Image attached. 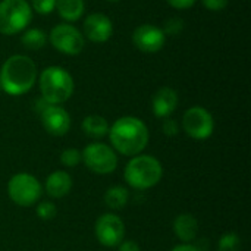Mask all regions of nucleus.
Returning <instances> with one entry per match:
<instances>
[{
	"mask_svg": "<svg viewBox=\"0 0 251 251\" xmlns=\"http://www.w3.org/2000/svg\"><path fill=\"white\" fill-rule=\"evenodd\" d=\"M107 135L112 149L126 157L141 154L150 140L147 125L135 116H122L116 119L109 128Z\"/></svg>",
	"mask_w": 251,
	"mask_h": 251,
	"instance_id": "nucleus-1",
	"label": "nucleus"
},
{
	"mask_svg": "<svg viewBox=\"0 0 251 251\" xmlns=\"http://www.w3.org/2000/svg\"><path fill=\"white\" fill-rule=\"evenodd\" d=\"M37 81V66L25 54H13L6 59L0 69L1 90L9 96L28 93Z\"/></svg>",
	"mask_w": 251,
	"mask_h": 251,
	"instance_id": "nucleus-2",
	"label": "nucleus"
},
{
	"mask_svg": "<svg viewBox=\"0 0 251 251\" xmlns=\"http://www.w3.org/2000/svg\"><path fill=\"white\" fill-rule=\"evenodd\" d=\"M163 176L162 163L151 154H137L129 159L125 166L124 178L126 184L138 191L156 187Z\"/></svg>",
	"mask_w": 251,
	"mask_h": 251,
	"instance_id": "nucleus-3",
	"label": "nucleus"
},
{
	"mask_svg": "<svg viewBox=\"0 0 251 251\" xmlns=\"http://www.w3.org/2000/svg\"><path fill=\"white\" fill-rule=\"evenodd\" d=\"M41 97L50 104H62L68 101L75 90L72 75L60 66H49L40 74Z\"/></svg>",
	"mask_w": 251,
	"mask_h": 251,
	"instance_id": "nucleus-4",
	"label": "nucleus"
},
{
	"mask_svg": "<svg viewBox=\"0 0 251 251\" xmlns=\"http://www.w3.org/2000/svg\"><path fill=\"white\" fill-rule=\"evenodd\" d=\"M32 19V9L26 0L0 1V34L15 35L24 31Z\"/></svg>",
	"mask_w": 251,
	"mask_h": 251,
	"instance_id": "nucleus-5",
	"label": "nucleus"
},
{
	"mask_svg": "<svg viewBox=\"0 0 251 251\" xmlns=\"http://www.w3.org/2000/svg\"><path fill=\"white\" fill-rule=\"evenodd\" d=\"M9 199L19 207L35 206L43 194V187L40 181L26 172L15 174L7 182Z\"/></svg>",
	"mask_w": 251,
	"mask_h": 251,
	"instance_id": "nucleus-6",
	"label": "nucleus"
},
{
	"mask_svg": "<svg viewBox=\"0 0 251 251\" xmlns=\"http://www.w3.org/2000/svg\"><path fill=\"white\" fill-rule=\"evenodd\" d=\"M81 157L87 169L97 175H109L118 168L116 151L104 143L94 141L85 146L81 151Z\"/></svg>",
	"mask_w": 251,
	"mask_h": 251,
	"instance_id": "nucleus-7",
	"label": "nucleus"
},
{
	"mask_svg": "<svg viewBox=\"0 0 251 251\" xmlns=\"http://www.w3.org/2000/svg\"><path fill=\"white\" fill-rule=\"evenodd\" d=\"M182 129L190 138L207 140L215 131V119L207 109L193 106L182 116Z\"/></svg>",
	"mask_w": 251,
	"mask_h": 251,
	"instance_id": "nucleus-8",
	"label": "nucleus"
},
{
	"mask_svg": "<svg viewBox=\"0 0 251 251\" xmlns=\"http://www.w3.org/2000/svg\"><path fill=\"white\" fill-rule=\"evenodd\" d=\"M49 40L57 51L69 54V56L79 54L85 46V40H84L82 32L71 24L56 25L50 31Z\"/></svg>",
	"mask_w": 251,
	"mask_h": 251,
	"instance_id": "nucleus-9",
	"label": "nucleus"
},
{
	"mask_svg": "<svg viewBox=\"0 0 251 251\" xmlns=\"http://www.w3.org/2000/svg\"><path fill=\"white\" fill-rule=\"evenodd\" d=\"M96 240L104 247H118L125 238V224L115 213L101 215L94 225Z\"/></svg>",
	"mask_w": 251,
	"mask_h": 251,
	"instance_id": "nucleus-10",
	"label": "nucleus"
},
{
	"mask_svg": "<svg viewBox=\"0 0 251 251\" xmlns=\"http://www.w3.org/2000/svg\"><path fill=\"white\" fill-rule=\"evenodd\" d=\"M132 43L138 50L144 53H156L163 49L166 35L162 28L153 24H143L134 29Z\"/></svg>",
	"mask_w": 251,
	"mask_h": 251,
	"instance_id": "nucleus-11",
	"label": "nucleus"
},
{
	"mask_svg": "<svg viewBox=\"0 0 251 251\" xmlns=\"http://www.w3.org/2000/svg\"><path fill=\"white\" fill-rule=\"evenodd\" d=\"M44 129L53 137H63L71 129V116L60 104H49L40 113Z\"/></svg>",
	"mask_w": 251,
	"mask_h": 251,
	"instance_id": "nucleus-12",
	"label": "nucleus"
},
{
	"mask_svg": "<svg viewBox=\"0 0 251 251\" xmlns=\"http://www.w3.org/2000/svg\"><path fill=\"white\" fill-rule=\"evenodd\" d=\"M82 31L93 43H106L113 34V24L104 13H91L82 24Z\"/></svg>",
	"mask_w": 251,
	"mask_h": 251,
	"instance_id": "nucleus-13",
	"label": "nucleus"
},
{
	"mask_svg": "<svg viewBox=\"0 0 251 251\" xmlns=\"http://www.w3.org/2000/svg\"><path fill=\"white\" fill-rule=\"evenodd\" d=\"M178 93L171 87L159 88L151 99V110L156 118H169L178 106Z\"/></svg>",
	"mask_w": 251,
	"mask_h": 251,
	"instance_id": "nucleus-14",
	"label": "nucleus"
},
{
	"mask_svg": "<svg viewBox=\"0 0 251 251\" xmlns=\"http://www.w3.org/2000/svg\"><path fill=\"white\" fill-rule=\"evenodd\" d=\"M72 185V176L66 171H54L46 178L44 190L51 199H63L71 193Z\"/></svg>",
	"mask_w": 251,
	"mask_h": 251,
	"instance_id": "nucleus-15",
	"label": "nucleus"
},
{
	"mask_svg": "<svg viewBox=\"0 0 251 251\" xmlns=\"http://www.w3.org/2000/svg\"><path fill=\"white\" fill-rule=\"evenodd\" d=\"M174 234L184 244H191L199 235V221L191 213H181L174 221Z\"/></svg>",
	"mask_w": 251,
	"mask_h": 251,
	"instance_id": "nucleus-16",
	"label": "nucleus"
},
{
	"mask_svg": "<svg viewBox=\"0 0 251 251\" xmlns=\"http://www.w3.org/2000/svg\"><path fill=\"white\" fill-rule=\"evenodd\" d=\"M81 128L87 137H90L93 140H100L109 134L110 126H109V122L106 121V118H103L100 115H88L84 118Z\"/></svg>",
	"mask_w": 251,
	"mask_h": 251,
	"instance_id": "nucleus-17",
	"label": "nucleus"
},
{
	"mask_svg": "<svg viewBox=\"0 0 251 251\" xmlns=\"http://www.w3.org/2000/svg\"><path fill=\"white\" fill-rule=\"evenodd\" d=\"M54 9L62 19L68 22H75L82 16L85 4L84 0H56Z\"/></svg>",
	"mask_w": 251,
	"mask_h": 251,
	"instance_id": "nucleus-18",
	"label": "nucleus"
},
{
	"mask_svg": "<svg viewBox=\"0 0 251 251\" xmlns=\"http://www.w3.org/2000/svg\"><path fill=\"white\" fill-rule=\"evenodd\" d=\"M129 201V191L122 185H113L104 193V204L110 210H122Z\"/></svg>",
	"mask_w": 251,
	"mask_h": 251,
	"instance_id": "nucleus-19",
	"label": "nucleus"
},
{
	"mask_svg": "<svg viewBox=\"0 0 251 251\" xmlns=\"http://www.w3.org/2000/svg\"><path fill=\"white\" fill-rule=\"evenodd\" d=\"M21 43L25 49L28 50H40L46 46L47 43V35L43 29L38 28H31L26 29L22 37H21Z\"/></svg>",
	"mask_w": 251,
	"mask_h": 251,
	"instance_id": "nucleus-20",
	"label": "nucleus"
},
{
	"mask_svg": "<svg viewBox=\"0 0 251 251\" xmlns=\"http://www.w3.org/2000/svg\"><path fill=\"white\" fill-rule=\"evenodd\" d=\"M241 238L235 232H226L218 241V251H241Z\"/></svg>",
	"mask_w": 251,
	"mask_h": 251,
	"instance_id": "nucleus-21",
	"label": "nucleus"
},
{
	"mask_svg": "<svg viewBox=\"0 0 251 251\" xmlns=\"http://www.w3.org/2000/svg\"><path fill=\"white\" fill-rule=\"evenodd\" d=\"M60 163L66 168H75L78 166L81 162H82V157H81V151L76 150V149H66L60 153Z\"/></svg>",
	"mask_w": 251,
	"mask_h": 251,
	"instance_id": "nucleus-22",
	"label": "nucleus"
},
{
	"mask_svg": "<svg viewBox=\"0 0 251 251\" xmlns=\"http://www.w3.org/2000/svg\"><path fill=\"white\" fill-rule=\"evenodd\" d=\"M35 212L41 221H51L57 215V207L51 201H41V203H37Z\"/></svg>",
	"mask_w": 251,
	"mask_h": 251,
	"instance_id": "nucleus-23",
	"label": "nucleus"
},
{
	"mask_svg": "<svg viewBox=\"0 0 251 251\" xmlns=\"http://www.w3.org/2000/svg\"><path fill=\"white\" fill-rule=\"evenodd\" d=\"M56 0H31V9L40 15H49L54 10Z\"/></svg>",
	"mask_w": 251,
	"mask_h": 251,
	"instance_id": "nucleus-24",
	"label": "nucleus"
},
{
	"mask_svg": "<svg viewBox=\"0 0 251 251\" xmlns=\"http://www.w3.org/2000/svg\"><path fill=\"white\" fill-rule=\"evenodd\" d=\"M165 35H178L184 29V21L181 18H171L166 21L165 28H162Z\"/></svg>",
	"mask_w": 251,
	"mask_h": 251,
	"instance_id": "nucleus-25",
	"label": "nucleus"
},
{
	"mask_svg": "<svg viewBox=\"0 0 251 251\" xmlns=\"http://www.w3.org/2000/svg\"><path fill=\"white\" fill-rule=\"evenodd\" d=\"M162 131L166 137H176L179 134V124L174 118H165Z\"/></svg>",
	"mask_w": 251,
	"mask_h": 251,
	"instance_id": "nucleus-26",
	"label": "nucleus"
},
{
	"mask_svg": "<svg viewBox=\"0 0 251 251\" xmlns=\"http://www.w3.org/2000/svg\"><path fill=\"white\" fill-rule=\"evenodd\" d=\"M229 0H201L203 6L212 12H221L228 6Z\"/></svg>",
	"mask_w": 251,
	"mask_h": 251,
	"instance_id": "nucleus-27",
	"label": "nucleus"
},
{
	"mask_svg": "<svg viewBox=\"0 0 251 251\" xmlns=\"http://www.w3.org/2000/svg\"><path fill=\"white\" fill-rule=\"evenodd\" d=\"M118 251H141L140 244L134 240H124L119 246H118Z\"/></svg>",
	"mask_w": 251,
	"mask_h": 251,
	"instance_id": "nucleus-28",
	"label": "nucleus"
},
{
	"mask_svg": "<svg viewBox=\"0 0 251 251\" xmlns=\"http://www.w3.org/2000/svg\"><path fill=\"white\" fill-rule=\"evenodd\" d=\"M175 9H190L196 4L197 0H166Z\"/></svg>",
	"mask_w": 251,
	"mask_h": 251,
	"instance_id": "nucleus-29",
	"label": "nucleus"
},
{
	"mask_svg": "<svg viewBox=\"0 0 251 251\" xmlns=\"http://www.w3.org/2000/svg\"><path fill=\"white\" fill-rule=\"evenodd\" d=\"M172 251H201L197 246H194L193 243L191 244H184V243H181V244H178V246H175Z\"/></svg>",
	"mask_w": 251,
	"mask_h": 251,
	"instance_id": "nucleus-30",
	"label": "nucleus"
},
{
	"mask_svg": "<svg viewBox=\"0 0 251 251\" xmlns=\"http://www.w3.org/2000/svg\"><path fill=\"white\" fill-rule=\"evenodd\" d=\"M0 91H1V82H0Z\"/></svg>",
	"mask_w": 251,
	"mask_h": 251,
	"instance_id": "nucleus-31",
	"label": "nucleus"
},
{
	"mask_svg": "<svg viewBox=\"0 0 251 251\" xmlns=\"http://www.w3.org/2000/svg\"><path fill=\"white\" fill-rule=\"evenodd\" d=\"M109 1H118V0H109Z\"/></svg>",
	"mask_w": 251,
	"mask_h": 251,
	"instance_id": "nucleus-32",
	"label": "nucleus"
}]
</instances>
